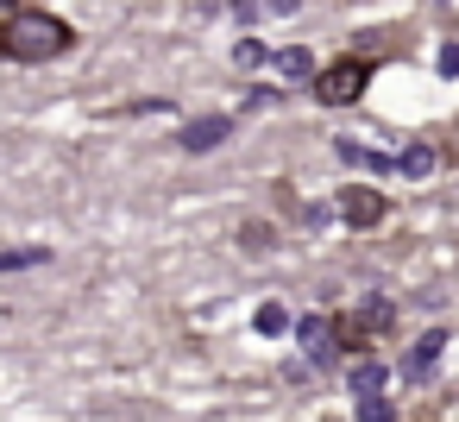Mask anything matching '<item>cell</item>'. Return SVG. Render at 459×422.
I'll return each instance as SVG.
<instances>
[{"label": "cell", "mask_w": 459, "mask_h": 422, "mask_svg": "<svg viewBox=\"0 0 459 422\" xmlns=\"http://www.w3.org/2000/svg\"><path fill=\"white\" fill-rule=\"evenodd\" d=\"M7 57H20V64H39V57H57L64 45H70V26L64 20H51V13H32V7H7Z\"/></svg>", "instance_id": "6da1fadb"}, {"label": "cell", "mask_w": 459, "mask_h": 422, "mask_svg": "<svg viewBox=\"0 0 459 422\" xmlns=\"http://www.w3.org/2000/svg\"><path fill=\"white\" fill-rule=\"evenodd\" d=\"M365 83H371V64L340 57V64H327V70L315 76V95H321L327 108H346V101H359V95H365Z\"/></svg>", "instance_id": "7a4b0ae2"}, {"label": "cell", "mask_w": 459, "mask_h": 422, "mask_svg": "<svg viewBox=\"0 0 459 422\" xmlns=\"http://www.w3.org/2000/svg\"><path fill=\"white\" fill-rule=\"evenodd\" d=\"M227 133H233V120H227V114H208V120L183 127V145H189V152H214V145H221Z\"/></svg>", "instance_id": "3957f363"}, {"label": "cell", "mask_w": 459, "mask_h": 422, "mask_svg": "<svg viewBox=\"0 0 459 422\" xmlns=\"http://www.w3.org/2000/svg\"><path fill=\"white\" fill-rule=\"evenodd\" d=\"M340 215H346L352 227H371V221H384V196H377V189H346Z\"/></svg>", "instance_id": "277c9868"}, {"label": "cell", "mask_w": 459, "mask_h": 422, "mask_svg": "<svg viewBox=\"0 0 459 422\" xmlns=\"http://www.w3.org/2000/svg\"><path fill=\"white\" fill-rule=\"evenodd\" d=\"M296 340H302L315 359H333V321H327V315H302V321H296Z\"/></svg>", "instance_id": "5b68a950"}, {"label": "cell", "mask_w": 459, "mask_h": 422, "mask_svg": "<svg viewBox=\"0 0 459 422\" xmlns=\"http://www.w3.org/2000/svg\"><path fill=\"white\" fill-rule=\"evenodd\" d=\"M440 340H446V334H421V340H415V353L403 359V378H421V372L434 365V353H440Z\"/></svg>", "instance_id": "8992f818"}, {"label": "cell", "mask_w": 459, "mask_h": 422, "mask_svg": "<svg viewBox=\"0 0 459 422\" xmlns=\"http://www.w3.org/2000/svg\"><path fill=\"white\" fill-rule=\"evenodd\" d=\"M384 378H390V372H384L377 359H359V365H352V397H371V391H384Z\"/></svg>", "instance_id": "52a82bcc"}, {"label": "cell", "mask_w": 459, "mask_h": 422, "mask_svg": "<svg viewBox=\"0 0 459 422\" xmlns=\"http://www.w3.org/2000/svg\"><path fill=\"white\" fill-rule=\"evenodd\" d=\"M396 171H403V177H428V171H434V152H428V145H409V152L396 158Z\"/></svg>", "instance_id": "ba28073f"}, {"label": "cell", "mask_w": 459, "mask_h": 422, "mask_svg": "<svg viewBox=\"0 0 459 422\" xmlns=\"http://www.w3.org/2000/svg\"><path fill=\"white\" fill-rule=\"evenodd\" d=\"M277 70H283V76H308L315 64H308V51H302V45H290V51H277Z\"/></svg>", "instance_id": "9c48e42d"}, {"label": "cell", "mask_w": 459, "mask_h": 422, "mask_svg": "<svg viewBox=\"0 0 459 422\" xmlns=\"http://www.w3.org/2000/svg\"><path fill=\"white\" fill-rule=\"evenodd\" d=\"M264 57H271V51H264L258 39H239V45H233V64H246V70H258Z\"/></svg>", "instance_id": "30bf717a"}, {"label": "cell", "mask_w": 459, "mask_h": 422, "mask_svg": "<svg viewBox=\"0 0 459 422\" xmlns=\"http://www.w3.org/2000/svg\"><path fill=\"white\" fill-rule=\"evenodd\" d=\"M239 246H246V252H264V246H271V227H264V221H246V227H239Z\"/></svg>", "instance_id": "8fae6325"}, {"label": "cell", "mask_w": 459, "mask_h": 422, "mask_svg": "<svg viewBox=\"0 0 459 422\" xmlns=\"http://www.w3.org/2000/svg\"><path fill=\"white\" fill-rule=\"evenodd\" d=\"M283 328H290L283 303H264V309H258V334H283Z\"/></svg>", "instance_id": "7c38bea8"}, {"label": "cell", "mask_w": 459, "mask_h": 422, "mask_svg": "<svg viewBox=\"0 0 459 422\" xmlns=\"http://www.w3.org/2000/svg\"><path fill=\"white\" fill-rule=\"evenodd\" d=\"M359 416H365V422H390V397H384V391L359 397Z\"/></svg>", "instance_id": "4fadbf2b"}, {"label": "cell", "mask_w": 459, "mask_h": 422, "mask_svg": "<svg viewBox=\"0 0 459 422\" xmlns=\"http://www.w3.org/2000/svg\"><path fill=\"white\" fill-rule=\"evenodd\" d=\"M440 70H446V76H459V45H446V51H440Z\"/></svg>", "instance_id": "5bb4252c"}]
</instances>
